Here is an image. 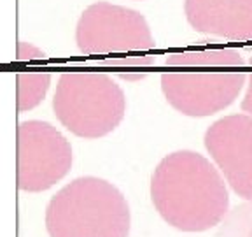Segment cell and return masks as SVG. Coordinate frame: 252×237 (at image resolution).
Wrapping results in <instances>:
<instances>
[{
	"instance_id": "obj_2",
	"label": "cell",
	"mask_w": 252,
	"mask_h": 237,
	"mask_svg": "<svg viewBox=\"0 0 252 237\" xmlns=\"http://www.w3.org/2000/svg\"><path fill=\"white\" fill-rule=\"evenodd\" d=\"M247 81L242 51L194 49L170 55L161 90L175 111L193 118L212 116L229 107Z\"/></svg>"
},
{
	"instance_id": "obj_4",
	"label": "cell",
	"mask_w": 252,
	"mask_h": 237,
	"mask_svg": "<svg viewBox=\"0 0 252 237\" xmlns=\"http://www.w3.org/2000/svg\"><path fill=\"white\" fill-rule=\"evenodd\" d=\"M53 111L77 137L98 139L114 132L126 113V97L105 72L70 71L58 78Z\"/></svg>"
},
{
	"instance_id": "obj_7",
	"label": "cell",
	"mask_w": 252,
	"mask_h": 237,
	"mask_svg": "<svg viewBox=\"0 0 252 237\" xmlns=\"http://www.w3.org/2000/svg\"><path fill=\"white\" fill-rule=\"evenodd\" d=\"M205 148L233 192L252 200V116L217 119L205 132Z\"/></svg>"
},
{
	"instance_id": "obj_3",
	"label": "cell",
	"mask_w": 252,
	"mask_h": 237,
	"mask_svg": "<svg viewBox=\"0 0 252 237\" xmlns=\"http://www.w3.org/2000/svg\"><path fill=\"white\" fill-rule=\"evenodd\" d=\"M130 205L112 183L77 178L51 197L46 207L49 237H128Z\"/></svg>"
},
{
	"instance_id": "obj_1",
	"label": "cell",
	"mask_w": 252,
	"mask_h": 237,
	"mask_svg": "<svg viewBox=\"0 0 252 237\" xmlns=\"http://www.w3.org/2000/svg\"><path fill=\"white\" fill-rule=\"evenodd\" d=\"M151 200L159 216L182 232L219 225L229 207L226 183L200 153L182 150L158 163L151 178Z\"/></svg>"
},
{
	"instance_id": "obj_13",
	"label": "cell",
	"mask_w": 252,
	"mask_h": 237,
	"mask_svg": "<svg viewBox=\"0 0 252 237\" xmlns=\"http://www.w3.org/2000/svg\"><path fill=\"white\" fill-rule=\"evenodd\" d=\"M119 76H121L123 79H131V81H133V79H142L146 74H144V72H138V74H125V72H121Z\"/></svg>"
},
{
	"instance_id": "obj_9",
	"label": "cell",
	"mask_w": 252,
	"mask_h": 237,
	"mask_svg": "<svg viewBox=\"0 0 252 237\" xmlns=\"http://www.w3.org/2000/svg\"><path fill=\"white\" fill-rule=\"evenodd\" d=\"M16 83H18V111L25 113L37 107L44 100L51 84V74L44 71L18 72Z\"/></svg>"
},
{
	"instance_id": "obj_11",
	"label": "cell",
	"mask_w": 252,
	"mask_h": 237,
	"mask_svg": "<svg viewBox=\"0 0 252 237\" xmlns=\"http://www.w3.org/2000/svg\"><path fill=\"white\" fill-rule=\"evenodd\" d=\"M247 93H245L244 100H242V109H244V113H247V115L252 116V58L251 62H249V72H247Z\"/></svg>"
},
{
	"instance_id": "obj_10",
	"label": "cell",
	"mask_w": 252,
	"mask_h": 237,
	"mask_svg": "<svg viewBox=\"0 0 252 237\" xmlns=\"http://www.w3.org/2000/svg\"><path fill=\"white\" fill-rule=\"evenodd\" d=\"M40 58H44V53L40 49H37L35 46L25 42V40L18 42V60L20 62H25V60H40Z\"/></svg>"
},
{
	"instance_id": "obj_14",
	"label": "cell",
	"mask_w": 252,
	"mask_h": 237,
	"mask_svg": "<svg viewBox=\"0 0 252 237\" xmlns=\"http://www.w3.org/2000/svg\"><path fill=\"white\" fill-rule=\"evenodd\" d=\"M249 237H252V232H251V236H249Z\"/></svg>"
},
{
	"instance_id": "obj_6",
	"label": "cell",
	"mask_w": 252,
	"mask_h": 237,
	"mask_svg": "<svg viewBox=\"0 0 252 237\" xmlns=\"http://www.w3.org/2000/svg\"><path fill=\"white\" fill-rule=\"evenodd\" d=\"M72 146L51 123L28 119L18 125V188L39 194L72 169Z\"/></svg>"
},
{
	"instance_id": "obj_8",
	"label": "cell",
	"mask_w": 252,
	"mask_h": 237,
	"mask_svg": "<svg viewBox=\"0 0 252 237\" xmlns=\"http://www.w3.org/2000/svg\"><path fill=\"white\" fill-rule=\"evenodd\" d=\"M184 11L196 32L252 40V0H186Z\"/></svg>"
},
{
	"instance_id": "obj_5",
	"label": "cell",
	"mask_w": 252,
	"mask_h": 237,
	"mask_svg": "<svg viewBox=\"0 0 252 237\" xmlns=\"http://www.w3.org/2000/svg\"><path fill=\"white\" fill-rule=\"evenodd\" d=\"M75 42L84 55L137 53L154 47L151 28L140 12L109 2L84 9L75 27Z\"/></svg>"
},
{
	"instance_id": "obj_12",
	"label": "cell",
	"mask_w": 252,
	"mask_h": 237,
	"mask_svg": "<svg viewBox=\"0 0 252 237\" xmlns=\"http://www.w3.org/2000/svg\"><path fill=\"white\" fill-rule=\"evenodd\" d=\"M114 65H126V67H147L153 65V58H131V60H118V62H109Z\"/></svg>"
}]
</instances>
